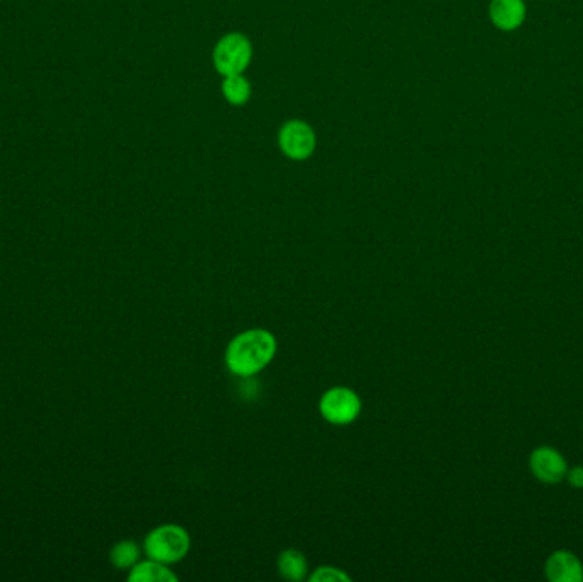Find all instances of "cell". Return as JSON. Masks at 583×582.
Returning a JSON list of instances; mask_svg holds the SVG:
<instances>
[{"label":"cell","mask_w":583,"mask_h":582,"mask_svg":"<svg viewBox=\"0 0 583 582\" xmlns=\"http://www.w3.org/2000/svg\"><path fill=\"white\" fill-rule=\"evenodd\" d=\"M277 354V338L263 328L239 333L227 345L226 366L239 378L261 373Z\"/></svg>","instance_id":"6da1fadb"},{"label":"cell","mask_w":583,"mask_h":582,"mask_svg":"<svg viewBox=\"0 0 583 582\" xmlns=\"http://www.w3.org/2000/svg\"><path fill=\"white\" fill-rule=\"evenodd\" d=\"M190 550V535L178 524H162L145 536L144 552L162 564H176Z\"/></svg>","instance_id":"7a4b0ae2"},{"label":"cell","mask_w":583,"mask_h":582,"mask_svg":"<svg viewBox=\"0 0 583 582\" xmlns=\"http://www.w3.org/2000/svg\"><path fill=\"white\" fill-rule=\"evenodd\" d=\"M253 53V43L248 36L239 31H232L215 43L212 64L217 74L222 77L246 74V70L253 62Z\"/></svg>","instance_id":"3957f363"},{"label":"cell","mask_w":583,"mask_h":582,"mask_svg":"<svg viewBox=\"0 0 583 582\" xmlns=\"http://www.w3.org/2000/svg\"><path fill=\"white\" fill-rule=\"evenodd\" d=\"M278 149L285 158L302 163L314 156L318 149V135L311 123L301 118H292L282 123L277 134Z\"/></svg>","instance_id":"277c9868"},{"label":"cell","mask_w":583,"mask_h":582,"mask_svg":"<svg viewBox=\"0 0 583 582\" xmlns=\"http://www.w3.org/2000/svg\"><path fill=\"white\" fill-rule=\"evenodd\" d=\"M319 412L333 425H348L362 412V400L355 391L336 386L326 391L319 402Z\"/></svg>","instance_id":"5b68a950"},{"label":"cell","mask_w":583,"mask_h":582,"mask_svg":"<svg viewBox=\"0 0 583 582\" xmlns=\"http://www.w3.org/2000/svg\"><path fill=\"white\" fill-rule=\"evenodd\" d=\"M529 470L537 482L544 485L561 484L568 473V461L558 449L553 446H537L529 454Z\"/></svg>","instance_id":"8992f818"},{"label":"cell","mask_w":583,"mask_h":582,"mask_svg":"<svg viewBox=\"0 0 583 582\" xmlns=\"http://www.w3.org/2000/svg\"><path fill=\"white\" fill-rule=\"evenodd\" d=\"M544 576L551 582H582L583 562L577 553L560 548L549 553L544 562Z\"/></svg>","instance_id":"52a82bcc"},{"label":"cell","mask_w":583,"mask_h":582,"mask_svg":"<svg viewBox=\"0 0 583 582\" xmlns=\"http://www.w3.org/2000/svg\"><path fill=\"white\" fill-rule=\"evenodd\" d=\"M488 16L497 30L514 33L526 23V0H491Z\"/></svg>","instance_id":"ba28073f"},{"label":"cell","mask_w":583,"mask_h":582,"mask_svg":"<svg viewBox=\"0 0 583 582\" xmlns=\"http://www.w3.org/2000/svg\"><path fill=\"white\" fill-rule=\"evenodd\" d=\"M130 582H176L178 577L169 565L157 562L154 559L139 560L128 572Z\"/></svg>","instance_id":"9c48e42d"},{"label":"cell","mask_w":583,"mask_h":582,"mask_svg":"<svg viewBox=\"0 0 583 582\" xmlns=\"http://www.w3.org/2000/svg\"><path fill=\"white\" fill-rule=\"evenodd\" d=\"M220 91L229 105L239 108V106L248 105L253 94V86L246 74H234V76L222 77Z\"/></svg>","instance_id":"30bf717a"},{"label":"cell","mask_w":583,"mask_h":582,"mask_svg":"<svg viewBox=\"0 0 583 582\" xmlns=\"http://www.w3.org/2000/svg\"><path fill=\"white\" fill-rule=\"evenodd\" d=\"M278 572L287 581L297 582L306 579L307 560L304 557V553L294 550V548H289V550L280 553V557H278Z\"/></svg>","instance_id":"8fae6325"},{"label":"cell","mask_w":583,"mask_h":582,"mask_svg":"<svg viewBox=\"0 0 583 582\" xmlns=\"http://www.w3.org/2000/svg\"><path fill=\"white\" fill-rule=\"evenodd\" d=\"M140 560V547L132 540H122L111 548L110 562L120 571H130Z\"/></svg>","instance_id":"7c38bea8"},{"label":"cell","mask_w":583,"mask_h":582,"mask_svg":"<svg viewBox=\"0 0 583 582\" xmlns=\"http://www.w3.org/2000/svg\"><path fill=\"white\" fill-rule=\"evenodd\" d=\"M309 581L311 582H348L352 581L347 572L341 571V569H336V567H319L316 571L312 572L309 576Z\"/></svg>","instance_id":"4fadbf2b"},{"label":"cell","mask_w":583,"mask_h":582,"mask_svg":"<svg viewBox=\"0 0 583 582\" xmlns=\"http://www.w3.org/2000/svg\"><path fill=\"white\" fill-rule=\"evenodd\" d=\"M565 480L572 485L573 489L583 490V465L568 468Z\"/></svg>","instance_id":"5bb4252c"}]
</instances>
